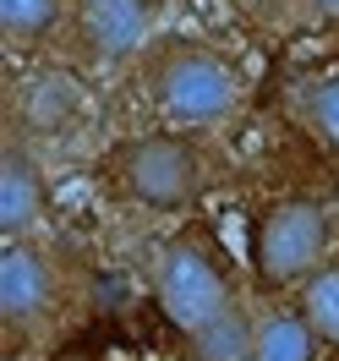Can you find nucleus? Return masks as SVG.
Wrapping results in <instances>:
<instances>
[{
  "label": "nucleus",
  "instance_id": "1",
  "mask_svg": "<svg viewBox=\"0 0 339 361\" xmlns=\"http://www.w3.org/2000/svg\"><path fill=\"white\" fill-rule=\"evenodd\" d=\"M142 82L175 132L219 126L241 104V71L203 39H164L142 55Z\"/></svg>",
  "mask_w": 339,
  "mask_h": 361
},
{
  "label": "nucleus",
  "instance_id": "2",
  "mask_svg": "<svg viewBox=\"0 0 339 361\" xmlns=\"http://www.w3.org/2000/svg\"><path fill=\"white\" fill-rule=\"evenodd\" d=\"M334 241V214L312 192H285L252 219V274L269 290H301L323 263Z\"/></svg>",
  "mask_w": 339,
  "mask_h": 361
},
{
  "label": "nucleus",
  "instance_id": "3",
  "mask_svg": "<svg viewBox=\"0 0 339 361\" xmlns=\"http://www.w3.org/2000/svg\"><path fill=\"white\" fill-rule=\"evenodd\" d=\"M110 180L148 214H186L203 197V154L186 132H137L110 154Z\"/></svg>",
  "mask_w": 339,
  "mask_h": 361
},
{
  "label": "nucleus",
  "instance_id": "4",
  "mask_svg": "<svg viewBox=\"0 0 339 361\" xmlns=\"http://www.w3.org/2000/svg\"><path fill=\"white\" fill-rule=\"evenodd\" d=\"M154 301H159V312H164V323L186 339V334H197L203 323H214V317L225 312L230 301H241V295L230 290L225 269H219L192 235H175V241H164L159 257H154Z\"/></svg>",
  "mask_w": 339,
  "mask_h": 361
},
{
  "label": "nucleus",
  "instance_id": "5",
  "mask_svg": "<svg viewBox=\"0 0 339 361\" xmlns=\"http://www.w3.org/2000/svg\"><path fill=\"white\" fill-rule=\"evenodd\" d=\"M49 301H55V269H49L44 247H33L27 235L6 241V252H0V317H6V329H17V334L39 329Z\"/></svg>",
  "mask_w": 339,
  "mask_h": 361
},
{
  "label": "nucleus",
  "instance_id": "6",
  "mask_svg": "<svg viewBox=\"0 0 339 361\" xmlns=\"http://www.w3.org/2000/svg\"><path fill=\"white\" fill-rule=\"evenodd\" d=\"M148 33H154V6L148 0H82L77 11V39L88 55L99 61H137L148 49Z\"/></svg>",
  "mask_w": 339,
  "mask_h": 361
},
{
  "label": "nucleus",
  "instance_id": "7",
  "mask_svg": "<svg viewBox=\"0 0 339 361\" xmlns=\"http://www.w3.org/2000/svg\"><path fill=\"white\" fill-rule=\"evenodd\" d=\"M17 126L27 137H61L77 126V115H82V82L71 77V71H33L17 82Z\"/></svg>",
  "mask_w": 339,
  "mask_h": 361
},
{
  "label": "nucleus",
  "instance_id": "8",
  "mask_svg": "<svg viewBox=\"0 0 339 361\" xmlns=\"http://www.w3.org/2000/svg\"><path fill=\"white\" fill-rule=\"evenodd\" d=\"M39 214H44V170L23 137H6V148H0V230H6V241L27 235L39 225Z\"/></svg>",
  "mask_w": 339,
  "mask_h": 361
},
{
  "label": "nucleus",
  "instance_id": "9",
  "mask_svg": "<svg viewBox=\"0 0 339 361\" xmlns=\"http://www.w3.org/2000/svg\"><path fill=\"white\" fill-rule=\"evenodd\" d=\"M257 356V317L247 301H230L225 312L181 339V361H252Z\"/></svg>",
  "mask_w": 339,
  "mask_h": 361
},
{
  "label": "nucleus",
  "instance_id": "10",
  "mask_svg": "<svg viewBox=\"0 0 339 361\" xmlns=\"http://www.w3.org/2000/svg\"><path fill=\"white\" fill-rule=\"evenodd\" d=\"M317 350H323V339L301 312L269 307L257 317V356L252 361H317Z\"/></svg>",
  "mask_w": 339,
  "mask_h": 361
},
{
  "label": "nucleus",
  "instance_id": "11",
  "mask_svg": "<svg viewBox=\"0 0 339 361\" xmlns=\"http://www.w3.org/2000/svg\"><path fill=\"white\" fill-rule=\"evenodd\" d=\"M295 312L317 329V339H323L328 350H339V257H328V263H323V269L301 285Z\"/></svg>",
  "mask_w": 339,
  "mask_h": 361
},
{
  "label": "nucleus",
  "instance_id": "12",
  "mask_svg": "<svg viewBox=\"0 0 339 361\" xmlns=\"http://www.w3.org/2000/svg\"><path fill=\"white\" fill-rule=\"evenodd\" d=\"M301 121H307V132L339 159V71L317 77L312 88H301Z\"/></svg>",
  "mask_w": 339,
  "mask_h": 361
},
{
  "label": "nucleus",
  "instance_id": "13",
  "mask_svg": "<svg viewBox=\"0 0 339 361\" xmlns=\"http://www.w3.org/2000/svg\"><path fill=\"white\" fill-rule=\"evenodd\" d=\"M61 17H66V0H0V27L17 44H33V39L55 33Z\"/></svg>",
  "mask_w": 339,
  "mask_h": 361
},
{
  "label": "nucleus",
  "instance_id": "14",
  "mask_svg": "<svg viewBox=\"0 0 339 361\" xmlns=\"http://www.w3.org/2000/svg\"><path fill=\"white\" fill-rule=\"evenodd\" d=\"M312 17H323V23H339V0H301Z\"/></svg>",
  "mask_w": 339,
  "mask_h": 361
},
{
  "label": "nucleus",
  "instance_id": "15",
  "mask_svg": "<svg viewBox=\"0 0 339 361\" xmlns=\"http://www.w3.org/2000/svg\"><path fill=\"white\" fill-rule=\"evenodd\" d=\"M55 361H99V356H93V350H61Z\"/></svg>",
  "mask_w": 339,
  "mask_h": 361
}]
</instances>
